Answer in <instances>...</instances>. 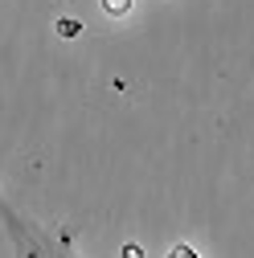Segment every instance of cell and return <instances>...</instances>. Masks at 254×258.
Listing matches in <instances>:
<instances>
[{
	"label": "cell",
	"instance_id": "obj_1",
	"mask_svg": "<svg viewBox=\"0 0 254 258\" xmlns=\"http://www.w3.org/2000/svg\"><path fill=\"white\" fill-rule=\"evenodd\" d=\"M5 230H9V238L17 246V258H78L70 238H57V234L41 230V225L25 221L13 209H5Z\"/></svg>",
	"mask_w": 254,
	"mask_h": 258
},
{
	"label": "cell",
	"instance_id": "obj_2",
	"mask_svg": "<svg viewBox=\"0 0 254 258\" xmlns=\"http://www.w3.org/2000/svg\"><path fill=\"white\" fill-rule=\"evenodd\" d=\"M168 258H197V254H193V250H188V246H176V250H172Z\"/></svg>",
	"mask_w": 254,
	"mask_h": 258
}]
</instances>
